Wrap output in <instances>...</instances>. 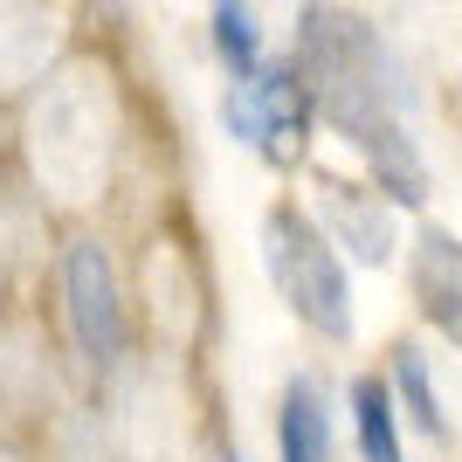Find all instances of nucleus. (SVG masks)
<instances>
[{
    "mask_svg": "<svg viewBox=\"0 0 462 462\" xmlns=\"http://www.w3.org/2000/svg\"><path fill=\"white\" fill-rule=\"evenodd\" d=\"M297 77H304L318 117L373 166V187L393 208H421L428 166L407 138V90L393 77L380 28L352 7H304L297 14Z\"/></svg>",
    "mask_w": 462,
    "mask_h": 462,
    "instance_id": "obj_1",
    "label": "nucleus"
},
{
    "mask_svg": "<svg viewBox=\"0 0 462 462\" xmlns=\"http://www.w3.org/2000/svg\"><path fill=\"white\" fill-rule=\"evenodd\" d=\"M263 263H270V283L310 331H325L331 346L352 338V283L346 263L331 249V235L310 221L297 200H276L263 214Z\"/></svg>",
    "mask_w": 462,
    "mask_h": 462,
    "instance_id": "obj_2",
    "label": "nucleus"
},
{
    "mask_svg": "<svg viewBox=\"0 0 462 462\" xmlns=\"http://www.w3.org/2000/svg\"><path fill=\"white\" fill-rule=\"evenodd\" d=\"M221 117H228V132L242 138L255 159L297 166L304 145H310V125H318V104H310L297 62H270V69H255L249 83H228Z\"/></svg>",
    "mask_w": 462,
    "mask_h": 462,
    "instance_id": "obj_3",
    "label": "nucleus"
},
{
    "mask_svg": "<svg viewBox=\"0 0 462 462\" xmlns=\"http://www.w3.org/2000/svg\"><path fill=\"white\" fill-rule=\"evenodd\" d=\"M62 304H69V331H77V352L97 373L125 366V346H132V318H125V297H117V270L97 242H69L62 249Z\"/></svg>",
    "mask_w": 462,
    "mask_h": 462,
    "instance_id": "obj_4",
    "label": "nucleus"
},
{
    "mask_svg": "<svg viewBox=\"0 0 462 462\" xmlns=\"http://www.w3.org/2000/svg\"><path fill=\"white\" fill-rule=\"evenodd\" d=\"M318 214H325L331 249H346L352 263L386 270L401 242H393V200L380 187H352V180H318Z\"/></svg>",
    "mask_w": 462,
    "mask_h": 462,
    "instance_id": "obj_5",
    "label": "nucleus"
},
{
    "mask_svg": "<svg viewBox=\"0 0 462 462\" xmlns=\"http://www.w3.org/2000/svg\"><path fill=\"white\" fill-rule=\"evenodd\" d=\"M414 304L435 331H442L448 346H462V235L442 228V221H428L414 235Z\"/></svg>",
    "mask_w": 462,
    "mask_h": 462,
    "instance_id": "obj_6",
    "label": "nucleus"
},
{
    "mask_svg": "<svg viewBox=\"0 0 462 462\" xmlns=\"http://www.w3.org/2000/svg\"><path fill=\"white\" fill-rule=\"evenodd\" d=\"M276 462H338L331 393L310 373H290L283 380V401H276Z\"/></svg>",
    "mask_w": 462,
    "mask_h": 462,
    "instance_id": "obj_7",
    "label": "nucleus"
},
{
    "mask_svg": "<svg viewBox=\"0 0 462 462\" xmlns=\"http://www.w3.org/2000/svg\"><path fill=\"white\" fill-rule=\"evenodd\" d=\"M386 386H393V401H407V421L421 428L435 448L456 442V421H448V407H442V386H435V373H428L421 346H393V373H386Z\"/></svg>",
    "mask_w": 462,
    "mask_h": 462,
    "instance_id": "obj_8",
    "label": "nucleus"
},
{
    "mask_svg": "<svg viewBox=\"0 0 462 462\" xmlns=\"http://www.w3.org/2000/svg\"><path fill=\"white\" fill-rule=\"evenodd\" d=\"M352 442L366 462H407L401 448V401H393V386L380 373H359L352 380Z\"/></svg>",
    "mask_w": 462,
    "mask_h": 462,
    "instance_id": "obj_9",
    "label": "nucleus"
},
{
    "mask_svg": "<svg viewBox=\"0 0 462 462\" xmlns=\"http://www.w3.org/2000/svg\"><path fill=\"white\" fill-rule=\"evenodd\" d=\"M208 42H214V56L228 62L235 83H249L255 69H263V28H255V14L242 7V0H221V7L208 14Z\"/></svg>",
    "mask_w": 462,
    "mask_h": 462,
    "instance_id": "obj_10",
    "label": "nucleus"
}]
</instances>
